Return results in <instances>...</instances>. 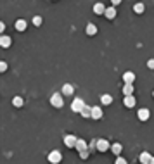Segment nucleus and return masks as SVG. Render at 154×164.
Segmentation results:
<instances>
[{
	"label": "nucleus",
	"instance_id": "obj_14",
	"mask_svg": "<svg viewBox=\"0 0 154 164\" xmlns=\"http://www.w3.org/2000/svg\"><path fill=\"white\" fill-rule=\"evenodd\" d=\"M73 93H75V86L66 83V85L62 86V95H73Z\"/></svg>",
	"mask_w": 154,
	"mask_h": 164
},
{
	"label": "nucleus",
	"instance_id": "obj_5",
	"mask_svg": "<svg viewBox=\"0 0 154 164\" xmlns=\"http://www.w3.org/2000/svg\"><path fill=\"white\" fill-rule=\"evenodd\" d=\"M95 147H97L99 152H106V150H107L111 145H109V142L106 140V138H101V140H97V142H95Z\"/></svg>",
	"mask_w": 154,
	"mask_h": 164
},
{
	"label": "nucleus",
	"instance_id": "obj_21",
	"mask_svg": "<svg viewBox=\"0 0 154 164\" xmlns=\"http://www.w3.org/2000/svg\"><path fill=\"white\" fill-rule=\"evenodd\" d=\"M80 114H82L83 118H92V107H88V105H85V107H83V111L80 112Z\"/></svg>",
	"mask_w": 154,
	"mask_h": 164
},
{
	"label": "nucleus",
	"instance_id": "obj_12",
	"mask_svg": "<svg viewBox=\"0 0 154 164\" xmlns=\"http://www.w3.org/2000/svg\"><path fill=\"white\" fill-rule=\"evenodd\" d=\"M139 159H140V162H142V164H151V161H152V156H151L149 152H142Z\"/></svg>",
	"mask_w": 154,
	"mask_h": 164
},
{
	"label": "nucleus",
	"instance_id": "obj_17",
	"mask_svg": "<svg viewBox=\"0 0 154 164\" xmlns=\"http://www.w3.org/2000/svg\"><path fill=\"white\" fill-rule=\"evenodd\" d=\"M133 93V83H125L123 85V95H132Z\"/></svg>",
	"mask_w": 154,
	"mask_h": 164
},
{
	"label": "nucleus",
	"instance_id": "obj_11",
	"mask_svg": "<svg viewBox=\"0 0 154 164\" xmlns=\"http://www.w3.org/2000/svg\"><path fill=\"white\" fill-rule=\"evenodd\" d=\"M94 12H95L97 16L106 14V7H104V4H102V2H97V4L94 5Z\"/></svg>",
	"mask_w": 154,
	"mask_h": 164
},
{
	"label": "nucleus",
	"instance_id": "obj_25",
	"mask_svg": "<svg viewBox=\"0 0 154 164\" xmlns=\"http://www.w3.org/2000/svg\"><path fill=\"white\" fill-rule=\"evenodd\" d=\"M0 71H2V73H5V71H7V62H4V60L0 62Z\"/></svg>",
	"mask_w": 154,
	"mask_h": 164
},
{
	"label": "nucleus",
	"instance_id": "obj_10",
	"mask_svg": "<svg viewBox=\"0 0 154 164\" xmlns=\"http://www.w3.org/2000/svg\"><path fill=\"white\" fill-rule=\"evenodd\" d=\"M101 118H102L101 107H99V105H94V107H92V119H101Z\"/></svg>",
	"mask_w": 154,
	"mask_h": 164
},
{
	"label": "nucleus",
	"instance_id": "obj_23",
	"mask_svg": "<svg viewBox=\"0 0 154 164\" xmlns=\"http://www.w3.org/2000/svg\"><path fill=\"white\" fill-rule=\"evenodd\" d=\"M133 11H135V14H142L146 11V7H144V4H135L133 5Z\"/></svg>",
	"mask_w": 154,
	"mask_h": 164
},
{
	"label": "nucleus",
	"instance_id": "obj_27",
	"mask_svg": "<svg viewBox=\"0 0 154 164\" xmlns=\"http://www.w3.org/2000/svg\"><path fill=\"white\" fill-rule=\"evenodd\" d=\"M147 67H149V69H154V59L147 60Z\"/></svg>",
	"mask_w": 154,
	"mask_h": 164
},
{
	"label": "nucleus",
	"instance_id": "obj_1",
	"mask_svg": "<svg viewBox=\"0 0 154 164\" xmlns=\"http://www.w3.org/2000/svg\"><path fill=\"white\" fill-rule=\"evenodd\" d=\"M47 159H49L50 164H59L61 161H62V154H61L59 150H52V152L49 154V157H47Z\"/></svg>",
	"mask_w": 154,
	"mask_h": 164
},
{
	"label": "nucleus",
	"instance_id": "obj_29",
	"mask_svg": "<svg viewBox=\"0 0 154 164\" xmlns=\"http://www.w3.org/2000/svg\"><path fill=\"white\" fill-rule=\"evenodd\" d=\"M111 4H113V7H116V5L121 4V0H111Z\"/></svg>",
	"mask_w": 154,
	"mask_h": 164
},
{
	"label": "nucleus",
	"instance_id": "obj_8",
	"mask_svg": "<svg viewBox=\"0 0 154 164\" xmlns=\"http://www.w3.org/2000/svg\"><path fill=\"white\" fill-rule=\"evenodd\" d=\"M78 152H83V150H88V147H87V142L83 140V138H78V142H76V147H75Z\"/></svg>",
	"mask_w": 154,
	"mask_h": 164
},
{
	"label": "nucleus",
	"instance_id": "obj_16",
	"mask_svg": "<svg viewBox=\"0 0 154 164\" xmlns=\"http://www.w3.org/2000/svg\"><path fill=\"white\" fill-rule=\"evenodd\" d=\"M123 81L125 83H133V81H135V75H133L132 71H127L123 75Z\"/></svg>",
	"mask_w": 154,
	"mask_h": 164
},
{
	"label": "nucleus",
	"instance_id": "obj_31",
	"mask_svg": "<svg viewBox=\"0 0 154 164\" xmlns=\"http://www.w3.org/2000/svg\"><path fill=\"white\" fill-rule=\"evenodd\" d=\"M152 97H154V92H152Z\"/></svg>",
	"mask_w": 154,
	"mask_h": 164
},
{
	"label": "nucleus",
	"instance_id": "obj_3",
	"mask_svg": "<svg viewBox=\"0 0 154 164\" xmlns=\"http://www.w3.org/2000/svg\"><path fill=\"white\" fill-rule=\"evenodd\" d=\"M83 107H85V102H83L82 99H75V100L71 102V111L73 112H82Z\"/></svg>",
	"mask_w": 154,
	"mask_h": 164
},
{
	"label": "nucleus",
	"instance_id": "obj_20",
	"mask_svg": "<svg viewBox=\"0 0 154 164\" xmlns=\"http://www.w3.org/2000/svg\"><path fill=\"white\" fill-rule=\"evenodd\" d=\"M111 150L114 152V156H120L123 147H121V143H113V145H111Z\"/></svg>",
	"mask_w": 154,
	"mask_h": 164
},
{
	"label": "nucleus",
	"instance_id": "obj_15",
	"mask_svg": "<svg viewBox=\"0 0 154 164\" xmlns=\"http://www.w3.org/2000/svg\"><path fill=\"white\" fill-rule=\"evenodd\" d=\"M26 26H28V22L24 21V19H17V21H16V30L17 31H24Z\"/></svg>",
	"mask_w": 154,
	"mask_h": 164
},
{
	"label": "nucleus",
	"instance_id": "obj_4",
	"mask_svg": "<svg viewBox=\"0 0 154 164\" xmlns=\"http://www.w3.org/2000/svg\"><path fill=\"white\" fill-rule=\"evenodd\" d=\"M50 104L54 105V107H57V109H61L64 105V100H62V97H61L59 93H54L52 97H50Z\"/></svg>",
	"mask_w": 154,
	"mask_h": 164
},
{
	"label": "nucleus",
	"instance_id": "obj_22",
	"mask_svg": "<svg viewBox=\"0 0 154 164\" xmlns=\"http://www.w3.org/2000/svg\"><path fill=\"white\" fill-rule=\"evenodd\" d=\"M23 104H24L23 97H14V99H12V105H16V107H21Z\"/></svg>",
	"mask_w": 154,
	"mask_h": 164
},
{
	"label": "nucleus",
	"instance_id": "obj_9",
	"mask_svg": "<svg viewBox=\"0 0 154 164\" xmlns=\"http://www.w3.org/2000/svg\"><path fill=\"white\" fill-rule=\"evenodd\" d=\"M85 33L90 35V36H94V35L97 33V26H95L94 22H88V24H87V28H85Z\"/></svg>",
	"mask_w": 154,
	"mask_h": 164
},
{
	"label": "nucleus",
	"instance_id": "obj_2",
	"mask_svg": "<svg viewBox=\"0 0 154 164\" xmlns=\"http://www.w3.org/2000/svg\"><path fill=\"white\" fill-rule=\"evenodd\" d=\"M76 142H78V137H75V135H66L64 137V145L69 147V149H75Z\"/></svg>",
	"mask_w": 154,
	"mask_h": 164
},
{
	"label": "nucleus",
	"instance_id": "obj_24",
	"mask_svg": "<svg viewBox=\"0 0 154 164\" xmlns=\"http://www.w3.org/2000/svg\"><path fill=\"white\" fill-rule=\"evenodd\" d=\"M33 24H35V26H40V24H42V17H40V16H35V17H33Z\"/></svg>",
	"mask_w": 154,
	"mask_h": 164
},
{
	"label": "nucleus",
	"instance_id": "obj_28",
	"mask_svg": "<svg viewBox=\"0 0 154 164\" xmlns=\"http://www.w3.org/2000/svg\"><path fill=\"white\" fill-rule=\"evenodd\" d=\"M114 164H127V159H123V157H118Z\"/></svg>",
	"mask_w": 154,
	"mask_h": 164
},
{
	"label": "nucleus",
	"instance_id": "obj_18",
	"mask_svg": "<svg viewBox=\"0 0 154 164\" xmlns=\"http://www.w3.org/2000/svg\"><path fill=\"white\" fill-rule=\"evenodd\" d=\"M106 17H107V19H114V17H116V9H114V7H107V9H106Z\"/></svg>",
	"mask_w": 154,
	"mask_h": 164
},
{
	"label": "nucleus",
	"instance_id": "obj_7",
	"mask_svg": "<svg viewBox=\"0 0 154 164\" xmlns=\"http://www.w3.org/2000/svg\"><path fill=\"white\" fill-rule=\"evenodd\" d=\"M11 36H4V35H2V36H0V47H2V49H9V47H11Z\"/></svg>",
	"mask_w": 154,
	"mask_h": 164
},
{
	"label": "nucleus",
	"instance_id": "obj_26",
	"mask_svg": "<svg viewBox=\"0 0 154 164\" xmlns=\"http://www.w3.org/2000/svg\"><path fill=\"white\" fill-rule=\"evenodd\" d=\"M80 159H88V150H83V152H80Z\"/></svg>",
	"mask_w": 154,
	"mask_h": 164
},
{
	"label": "nucleus",
	"instance_id": "obj_19",
	"mask_svg": "<svg viewBox=\"0 0 154 164\" xmlns=\"http://www.w3.org/2000/svg\"><path fill=\"white\" fill-rule=\"evenodd\" d=\"M101 102H102L104 105H109V104H113V97H111L109 93H104V95L101 97Z\"/></svg>",
	"mask_w": 154,
	"mask_h": 164
},
{
	"label": "nucleus",
	"instance_id": "obj_13",
	"mask_svg": "<svg viewBox=\"0 0 154 164\" xmlns=\"http://www.w3.org/2000/svg\"><path fill=\"white\" fill-rule=\"evenodd\" d=\"M123 104L127 107H133L135 105V97H132V95H125L123 97Z\"/></svg>",
	"mask_w": 154,
	"mask_h": 164
},
{
	"label": "nucleus",
	"instance_id": "obj_6",
	"mask_svg": "<svg viewBox=\"0 0 154 164\" xmlns=\"http://www.w3.org/2000/svg\"><path fill=\"white\" fill-rule=\"evenodd\" d=\"M149 109H139V111H137V118H139L140 121H147L149 119Z\"/></svg>",
	"mask_w": 154,
	"mask_h": 164
},
{
	"label": "nucleus",
	"instance_id": "obj_30",
	"mask_svg": "<svg viewBox=\"0 0 154 164\" xmlns=\"http://www.w3.org/2000/svg\"><path fill=\"white\" fill-rule=\"evenodd\" d=\"M151 164H154V157H152V161H151Z\"/></svg>",
	"mask_w": 154,
	"mask_h": 164
}]
</instances>
